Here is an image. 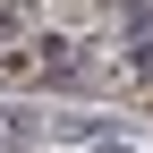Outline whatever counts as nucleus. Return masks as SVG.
<instances>
[{
    "mask_svg": "<svg viewBox=\"0 0 153 153\" xmlns=\"http://www.w3.org/2000/svg\"><path fill=\"white\" fill-rule=\"evenodd\" d=\"M43 128H34V111H0V153H26Z\"/></svg>",
    "mask_w": 153,
    "mask_h": 153,
    "instance_id": "obj_1",
    "label": "nucleus"
},
{
    "mask_svg": "<svg viewBox=\"0 0 153 153\" xmlns=\"http://www.w3.org/2000/svg\"><path fill=\"white\" fill-rule=\"evenodd\" d=\"M128 26H153V0H128Z\"/></svg>",
    "mask_w": 153,
    "mask_h": 153,
    "instance_id": "obj_2",
    "label": "nucleus"
},
{
    "mask_svg": "<svg viewBox=\"0 0 153 153\" xmlns=\"http://www.w3.org/2000/svg\"><path fill=\"white\" fill-rule=\"evenodd\" d=\"M128 60H136V68H153V34H145V43H136V51H128Z\"/></svg>",
    "mask_w": 153,
    "mask_h": 153,
    "instance_id": "obj_3",
    "label": "nucleus"
},
{
    "mask_svg": "<svg viewBox=\"0 0 153 153\" xmlns=\"http://www.w3.org/2000/svg\"><path fill=\"white\" fill-rule=\"evenodd\" d=\"M94 153H136V145H119V136H94Z\"/></svg>",
    "mask_w": 153,
    "mask_h": 153,
    "instance_id": "obj_4",
    "label": "nucleus"
}]
</instances>
